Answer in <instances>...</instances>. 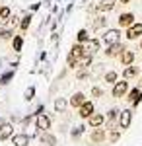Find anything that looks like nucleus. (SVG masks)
<instances>
[{"label":"nucleus","mask_w":142,"mask_h":146,"mask_svg":"<svg viewBox=\"0 0 142 146\" xmlns=\"http://www.w3.org/2000/svg\"><path fill=\"white\" fill-rule=\"evenodd\" d=\"M127 92H129V82L127 80L115 82V86H113V98H123Z\"/></svg>","instance_id":"nucleus-1"},{"label":"nucleus","mask_w":142,"mask_h":146,"mask_svg":"<svg viewBox=\"0 0 142 146\" xmlns=\"http://www.w3.org/2000/svg\"><path fill=\"white\" fill-rule=\"evenodd\" d=\"M132 121V111L131 109H125V111H119V125L121 129H129Z\"/></svg>","instance_id":"nucleus-2"},{"label":"nucleus","mask_w":142,"mask_h":146,"mask_svg":"<svg viewBox=\"0 0 142 146\" xmlns=\"http://www.w3.org/2000/svg\"><path fill=\"white\" fill-rule=\"evenodd\" d=\"M119 39H121V31H119V29H107L105 35H103V41H105L107 45L119 43Z\"/></svg>","instance_id":"nucleus-3"},{"label":"nucleus","mask_w":142,"mask_h":146,"mask_svg":"<svg viewBox=\"0 0 142 146\" xmlns=\"http://www.w3.org/2000/svg\"><path fill=\"white\" fill-rule=\"evenodd\" d=\"M142 35V23H132L127 27V39H138Z\"/></svg>","instance_id":"nucleus-4"},{"label":"nucleus","mask_w":142,"mask_h":146,"mask_svg":"<svg viewBox=\"0 0 142 146\" xmlns=\"http://www.w3.org/2000/svg\"><path fill=\"white\" fill-rule=\"evenodd\" d=\"M35 123H37V129L39 131H49V127H51V119L43 115V113H39L37 115V119H35Z\"/></svg>","instance_id":"nucleus-5"},{"label":"nucleus","mask_w":142,"mask_h":146,"mask_svg":"<svg viewBox=\"0 0 142 146\" xmlns=\"http://www.w3.org/2000/svg\"><path fill=\"white\" fill-rule=\"evenodd\" d=\"M92 113H94V103H92V101H84V103L80 105V117L88 119Z\"/></svg>","instance_id":"nucleus-6"},{"label":"nucleus","mask_w":142,"mask_h":146,"mask_svg":"<svg viewBox=\"0 0 142 146\" xmlns=\"http://www.w3.org/2000/svg\"><path fill=\"white\" fill-rule=\"evenodd\" d=\"M123 51H125V47L121 45V43H113V45H107L105 55H107V56H117V55H121Z\"/></svg>","instance_id":"nucleus-7"},{"label":"nucleus","mask_w":142,"mask_h":146,"mask_svg":"<svg viewBox=\"0 0 142 146\" xmlns=\"http://www.w3.org/2000/svg\"><path fill=\"white\" fill-rule=\"evenodd\" d=\"M82 51H84V55H94V53H98L99 51V41H88L86 47H82Z\"/></svg>","instance_id":"nucleus-8"},{"label":"nucleus","mask_w":142,"mask_h":146,"mask_svg":"<svg viewBox=\"0 0 142 146\" xmlns=\"http://www.w3.org/2000/svg\"><path fill=\"white\" fill-rule=\"evenodd\" d=\"M134 23V14H121L119 16V25L121 27H129Z\"/></svg>","instance_id":"nucleus-9"},{"label":"nucleus","mask_w":142,"mask_h":146,"mask_svg":"<svg viewBox=\"0 0 142 146\" xmlns=\"http://www.w3.org/2000/svg\"><path fill=\"white\" fill-rule=\"evenodd\" d=\"M103 121H105V119H103V115H99V113H92V115L88 117V123L92 125L94 129H96V127H101Z\"/></svg>","instance_id":"nucleus-10"},{"label":"nucleus","mask_w":142,"mask_h":146,"mask_svg":"<svg viewBox=\"0 0 142 146\" xmlns=\"http://www.w3.org/2000/svg\"><path fill=\"white\" fill-rule=\"evenodd\" d=\"M12 131H14V127L10 123H2L0 125V140H6L8 136H12Z\"/></svg>","instance_id":"nucleus-11"},{"label":"nucleus","mask_w":142,"mask_h":146,"mask_svg":"<svg viewBox=\"0 0 142 146\" xmlns=\"http://www.w3.org/2000/svg\"><path fill=\"white\" fill-rule=\"evenodd\" d=\"M115 8V0H99V4L96 6V10L99 12H107V10H113Z\"/></svg>","instance_id":"nucleus-12"},{"label":"nucleus","mask_w":142,"mask_h":146,"mask_svg":"<svg viewBox=\"0 0 142 146\" xmlns=\"http://www.w3.org/2000/svg\"><path fill=\"white\" fill-rule=\"evenodd\" d=\"M127 100L131 101L132 105H138V103H140V100H142V92H140V88H134V90L129 94V98H127Z\"/></svg>","instance_id":"nucleus-13"},{"label":"nucleus","mask_w":142,"mask_h":146,"mask_svg":"<svg viewBox=\"0 0 142 146\" xmlns=\"http://www.w3.org/2000/svg\"><path fill=\"white\" fill-rule=\"evenodd\" d=\"M12 142H14V146H27L29 144V136L27 135H16V136H12Z\"/></svg>","instance_id":"nucleus-14"},{"label":"nucleus","mask_w":142,"mask_h":146,"mask_svg":"<svg viewBox=\"0 0 142 146\" xmlns=\"http://www.w3.org/2000/svg\"><path fill=\"white\" fill-rule=\"evenodd\" d=\"M132 60H134V53L125 49V51L121 53V62H123L125 66H129V64H132Z\"/></svg>","instance_id":"nucleus-15"},{"label":"nucleus","mask_w":142,"mask_h":146,"mask_svg":"<svg viewBox=\"0 0 142 146\" xmlns=\"http://www.w3.org/2000/svg\"><path fill=\"white\" fill-rule=\"evenodd\" d=\"M103 140H105V131L96 127V131L92 133V142H103Z\"/></svg>","instance_id":"nucleus-16"},{"label":"nucleus","mask_w":142,"mask_h":146,"mask_svg":"<svg viewBox=\"0 0 142 146\" xmlns=\"http://www.w3.org/2000/svg\"><path fill=\"white\" fill-rule=\"evenodd\" d=\"M136 74H138V66H131V64H129V66L125 68V72H123V76H125V80L134 78Z\"/></svg>","instance_id":"nucleus-17"},{"label":"nucleus","mask_w":142,"mask_h":146,"mask_svg":"<svg viewBox=\"0 0 142 146\" xmlns=\"http://www.w3.org/2000/svg\"><path fill=\"white\" fill-rule=\"evenodd\" d=\"M84 101H86V100H84V94H80V92H78V94H74V96H72V100H70V105H72V107H80Z\"/></svg>","instance_id":"nucleus-18"},{"label":"nucleus","mask_w":142,"mask_h":146,"mask_svg":"<svg viewBox=\"0 0 142 146\" xmlns=\"http://www.w3.org/2000/svg\"><path fill=\"white\" fill-rule=\"evenodd\" d=\"M84 55V51H82V45H74L72 47V51H70V56H72V58H76V60H80V56Z\"/></svg>","instance_id":"nucleus-19"},{"label":"nucleus","mask_w":142,"mask_h":146,"mask_svg":"<svg viewBox=\"0 0 142 146\" xmlns=\"http://www.w3.org/2000/svg\"><path fill=\"white\" fill-rule=\"evenodd\" d=\"M41 140H43L45 144H49V146L56 144V138H55V136H51V135H47V131H43V136H41Z\"/></svg>","instance_id":"nucleus-20"},{"label":"nucleus","mask_w":142,"mask_h":146,"mask_svg":"<svg viewBox=\"0 0 142 146\" xmlns=\"http://www.w3.org/2000/svg\"><path fill=\"white\" fill-rule=\"evenodd\" d=\"M12 45H14V51H22V45H23L22 35H16V37H14V41H12Z\"/></svg>","instance_id":"nucleus-21"},{"label":"nucleus","mask_w":142,"mask_h":146,"mask_svg":"<svg viewBox=\"0 0 142 146\" xmlns=\"http://www.w3.org/2000/svg\"><path fill=\"white\" fill-rule=\"evenodd\" d=\"M64 107H66V101L62 100V98H58V100L55 101V111L56 113H62V111H64Z\"/></svg>","instance_id":"nucleus-22"},{"label":"nucleus","mask_w":142,"mask_h":146,"mask_svg":"<svg viewBox=\"0 0 142 146\" xmlns=\"http://www.w3.org/2000/svg\"><path fill=\"white\" fill-rule=\"evenodd\" d=\"M105 82L115 84V82H117V72H113V70H111V72H107V74H105Z\"/></svg>","instance_id":"nucleus-23"},{"label":"nucleus","mask_w":142,"mask_h":146,"mask_svg":"<svg viewBox=\"0 0 142 146\" xmlns=\"http://www.w3.org/2000/svg\"><path fill=\"white\" fill-rule=\"evenodd\" d=\"M10 16V8L8 6H0V20H6Z\"/></svg>","instance_id":"nucleus-24"},{"label":"nucleus","mask_w":142,"mask_h":146,"mask_svg":"<svg viewBox=\"0 0 142 146\" xmlns=\"http://www.w3.org/2000/svg\"><path fill=\"white\" fill-rule=\"evenodd\" d=\"M29 23H31V16H25V18H23V22L20 23V25H22V29H23V31H25V29L29 27Z\"/></svg>","instance_id":"nucleus-25"},{"label":"nucleus","mask_w":142,"mask_h":146,"mask_svg":"<svg viewBox=\"0 0 142 146\" xmlns=\"http://www.w3.org/2000/svg\"><path fill=\"white\" fill-rule=\"evenodd\" d=\"M16 23H18V18H16V16H8V18H6V25H8V27L16 25Z\"/></svg>","instance_id":"nucleus-26"},{"label":"nucleus","mask_w":142,"mask_h":146,"mask_svg":"<svg viewBox=\"0 0 142 146\" xmlns=\"http://www.w3.org/2000/svg\"><path fill=\"white\" fill-rule=\"evenodd\" d=\"M10 37H12L10 29H0V39H10Z\"/></svg>","instance_id":"nucleus-27"},{"label":"nucleus","mask_w":142,"mask_h":146,"mask_svg":"<svg viewBox=\"0 0 142 146\" xmlns=\"http://www.w3.org/2000/svg\"><path fill=\"white\" fill-rule=\"evenodd\" d=\"M33 96H35V90H33V88H27V90H25V94H23V98H25L27 101L31 100Z\"/></svg>","instance_id":"nucleus-28"},{"label":"nucleus","mask_w":142,"mask_h":146,"mask_svg":"<svg viewBox=\"0 0 142 146\" xmlns=\"http://www.w3.org/2000/svg\"><path fill=\"white\" fill-rule=\"evenodd\" d=\"M117 117H119V109H111L109 111V123H113Z\"/></svg>","instance_id":"nucleus-29"},{"label":"nucleus","mask_w":142,"mask_h":146,"mask_svg":"<svg viewBox=\"0 0 142 146\" xmlns=\"http://www.w3.org/2000/svg\"><path fill=\"white\" fill-rule=\"evenodd\" d=\"M12 76H14V72H6V74L0 78V84H8V80H10Z\"/></svg>","instance_id":"nucleus-30"},{"label":"nucleus","mask_w":142,"mask_h":146,"mask_svg":"<svg viewBox=\"0 0 142 146\" xmlns=\"http://www.w3.org/2000/svg\"><path fill=\"white\" fill-rule=\"evenodd\" d=\"M78 41H88V31H86V29L78 31Z\"/></svg>","instance_id":"nucleus-31"},{"label":"nucleus","mask_w":142,"mask_h":146,"mask_svg":"<svg viewBox=\"0 0 142 146\" xmlns=\"http://www.w3.org/2000/svg\"><path fill=\"white\" fill-rule=\"evenodd\" d=\"M119 133H117V131H111V135H109V140L111 142H117V140H119Z\"/></svg>","instance_id":"nucleus-32"},{"label":"nucleus","mask_w":142,"mask_h":146,"mask_svg":"<svg viewBox=\"0 0 142 146\" xmlns=\"http://www.w3.org/2000/svg\"><path fill=\"white\" fill-rule=\"evenodd\" d=\"M101 94H103V92L99 90V88H92V96H94V98H99Z\"/></svg>","instance_id":"nucleus-33"},{"label":"nucleus","mask_w":142,"mask_h":146,"mask_svg":"<svg viewBox=\"0 0 142 146\" xmlns=\"http://www.w3.org/2000/svg\"><path fill=\"white\" fill-rule=\"evenodd\" d=\"M72 135H74V136H80V135H82V127H78V129L74 131V133H72Z\"/></svg>","instance_id":"nucleus-34"},{"label":"nucleus","mask_w":142,"mask_h":146,"mask_svg":"<svg viewBox=\"0 0 142 146\" xmlns=\"http://www.w3.org/2000/svg\"><path fill=\"white\" fill-rule=\"evenodd\" d=\"M121 2H123V4H129V2H131V0H121Z\"/></svg>","instance_id":"nucleus-35"},{"label":"nucleus","mask_w":142,"mask_h":146,"mask_svg":"<svg viewBox=\"0 0 142 146\" xmlns=\"http://www.w3.org/2000/svg\"><path fill=\"white\" fill-rule=\"evenodd\" d=\"M2 123H4V119H2V117H0V125H2Z\"/></svg>","instance_id":"nucleus-36"},{"label":"nucleus","mask_w":142,"mask_h":146,"mask_svg":"<svg viewBox=\"0 0 142 146\" xmlns=\"http://www.w3.org/2000/svg\"><path fill=\"white\" fill-rule=\"evenodd\" d=\"M140 49H142V41H140Z\"/></svg>","instance_id":"nucleus-37"}]
</instances>
